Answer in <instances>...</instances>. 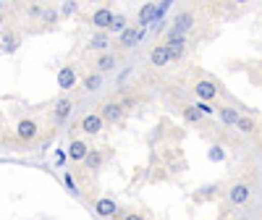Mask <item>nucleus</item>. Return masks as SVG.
Wrapping results in <instances>:
<instances>
[{
	"instance_id": "1",
	"label": "nucleus",
	"mask_w": 262,
	"mask_h": 220,
	"mask_svg": "<svg viewBox=\"0 0 262 220\" xmlns=\"http://www.w3.org/2000/svg\"><path fill=\"white\" fill-rule=\"evenodd\" d=\"M165 47H168V55H171V60H178V58L183 55V50H186V37H183V34H176V31L171 29V31H168Z\"/></svg>"
},
{
	"instance_id": "2",
	"label": "nucleus",
	"mask_w": 262,
	"mask_h": 220,
	"mask_svg": "<svg viewBox=\"0 0 262 220\" xmlns=\"http://www.w3.org/2000/svg\"><path fill=\"white\" fill-rule=\"evenodd\" d=\"M249 197H252V192H249V186L246 184H234L228 189V199L236 204V207H241V204H246L249 202Z\"/></svg>"
},
{
	"instance_id": "3",
	"label": "nucleus",
	"mask_w": 262,
	"mask_h": 220,
	"mask_svg": "<svg viewBox=\"0 0 262 220\" xmlns=\"http://www.w3.org/2000/svg\"><path fill=\"white\" fill-rule=\"evenodd\" d=\"M82 131L89 134V136H97V134L102 131V118H100V113H87V116L82 118Z\"/></svg>"
},
{
	"instance_id": "4",
	"label": "nucleus",
	"mask_w": 262,
	"mask_h": 220,
	"mask_svg": "<svg viewBox=\"0 0 262 220\" xmlns=\"http://www.w3.org/2000/svg\"><path fill=\"white\" fill-rule=\"evenodd\" d=\"M16 136H19L21 141H32V139L37 136V123H34L32 118H21V121L16 123Z\"/></svg>"
},
{
	"instance_id": "5",
	"label": "nucleus",
	"mask_w": 262,
	"mask_h": 220,
	"mask_svg": "<svg viewBox=\"0 0 262 220\" xmlns=\"http://www.w3.org/2000/svg\"><path fill=\"white\" fill-rule=\"evenodd\" d=\"M142 34H144V29H136V26H126L121 31V37H118V45L121 47H134L136 42L142 40Z\"/></svg>"
},
{
	"instance_id": "6",
	"label": "nucleus",
	"mask_w": 262,
	"mask_h": 220,
	"mask_svg": "<svg viewBox=\"0 0 262 220\" xmlns=\"http://www.w3.org/2000/svg\"><path fill=\"white\" fill-rule=\"evenodd\" d=\"M58 87L63 89V92H68V89L76 87V68L73 66H63V68L58 71Z\"/></svg>"
},
{
	"instance_id": "7",
	"label": "nucleus",
	"mask_w": 262,
	"mask_h": 220,
	"mask_svg": "<svg viewBox=\"0 0 262 220\" xmlns=\"http://www.w3.org/2000/svg\"><path fill=\"white\" fill-rule=\"evenodd\" d=\"M192 26H194V13L192 11H181L176 16V21H173V31L176 34H186Z\"/></svg>"
},
{
	"instance_id": "8",
	"label": "nucleus",
	"mask_w": 262,
	"mask_h": 220,
	"mask_svg": "<svg viewBox=\"0 0 262 220\" xmlns=\"http://www.w3.org/2000/svg\"><path fill=\"white\" fill-rule=\"evenodd\" d=\"M194 92H197L199 102H210V100L215 97V94H218V87H215L212 82H207V79H202V82H197Z\"/></svg>"
},
{
	"instance_id": "9",
	"label": "nucleus",
	"mask_w": 262,
	"mask_h": 220,
	"mask_svg": "<svg viewBox=\"0 0 262 220\" xmlns=\"http://www.w3.org/2000/svg\"><path fill=\"white\" fill-rule=\"evenodd\" d=\"M158 21V3H144L139 11V29H144L147 24Z\"/></svg>"
},
{
	"instance_id": "10",
	"label": "nucleus",
	"mask_w": 262,
	"mask_h": 220,
	"mask_svg": "<svg viewBox=\"0 0 262 220\" xmlns=\"http://www.w3.org/2000/svg\"><path fill=\"white\" fill-rule=\"evenodd\" d=\"M121 116H123V105H121V102H107V105H102V113H100L102 123H105V121L116 123V121H121Z\"/></svg>"
},
{
	"instance_id": "11",
	"label": "nucleus",
	"mask_w": 262,
	"mask_h": 220,
	"mask_svg": "<svg viewBox=\"0 0 262 220\" xmlns=\"http://www.w3.org/2000/svg\"><path fill=\"white\" fill-rule=\"evenodd\" d=\"M87 152H89V147L84 144V141H82V139H73L71 144H68V152H66V155L71 157L73 163H82L84 157H87Z\"/></svg>"
},
{
	"instance_id": "12",
	"label": "nucleus",
	"mask_w": 262,
	"mask_h": 220,
	"mask_svg": "<svg viewBox=\"0 0 262 220\" xmlns=\"http://www.w3.org/2000/svg\"><path fill=\"white\" fill-rule=\"evenodd\" d=\"M149 60H152V66H168V63H171L168 47H165V45H155V47L149 50Z\"/></svg>"
},
{
	"instance_id": "13",
	"label": "nucleus",
	"mask_w": 262,
	"mask_h": 220,
	"mask_svg": "<svg viewBox=\"0 0 262 220\" xmlns=\"http://www.w3.org/2000/svg\"><path fill=\"white\" fill-rule=\"evenodd\" d=\"M71 110H73V102H71L68 97H60V100L55 102V110H53V116H55V121H58V123H63V121L71 116Z\"/></svg>"
},
{
	"instance_id": "14",
	"label": "nucleus",
	"mask_w": 262,
	"mask_h": 220,
	"mask_svg": "<svg viewBox=\"0 0 262 220\" xmlns=\"http://www.w3.org/2000/svg\"><path fill=\"white\" fill-rule=\"evenodd\" d=\"M95 212H97L100 217H113V215L118 212V207H116L113 199L102 197V199H97V204H95Z\"/></svg>"
},
{
	"instance_id": "15",
	"label": "nucleus",
	"mask_w": 262,
	"mask_h": 220,
	"mask_svg": "<svg viewBox=\"0 0 262 220\" xmlns=\"http://www.w3.org/2000/svg\"><path fill=\"white\" fill-rule=\"evenodd\" d=\"M16 50H19V34H13V31H6L3 40H0V53L13 55Z\"/></svg>"
},
{
	"instance_id": "16",
	"label": "nucleus",
	"mask_w": 262,
	"mask_h": 220,
	"mask_svg": "<svg viewBox=\"0 0 262 220\" xmlns=\"http://www.w3.org/2000/svg\"><path fill=\"white\" fill-rule=\"evenodd\" d=\"M110 21H113V11L110 8H100V11H95V16H92V24H95L97 29H107Z\"/></svg>"
},
{
	"instance_id": "17",
	"label": "nucleus",
	"mask_w": 262,
	"mask_h": 220,
	"mask_svg": "<svg viewBox=\"0 0 262 220\" xmlns=\"http://www.w3.org/2000/svg\"><path fill=\"white\" fill-rule=\"evenodd\" d=\"M89 170H100L102 168V163H105V155L100 152V150H89L87 152V157H84V160H82Z\"/></svg>"
},
{
	"instance_id": "18",
	"label": "nucleus",
	"mask_w": 262,
	"mask_h": 220,
	"mask_svg": "<svg viewBox=\"0 0 262 220\" xmlns=\"http://www.w3.org/2000/svg\"><path fill=\"white\" fill-rule=\"evenodd\" d=\"M218 116H220V121H223L226 126H236L239 110H236V107H218Z\"/></svg>"
},
{
	"instance_id": "19",
	"label": "nucleus",
	"mask_w": 262,
	"mask_h": 220,
	"mask_svg": "<svg viewBox=\"0 0 262 220\" xmlns=\"http://www.w3.org/2000/svg\"><path fill=\"white\" fill-rule=\"evenodd\" d=\"M107 34L105 31H97V34H92V40H89V50H107Z\"/></svg>"
},
{
	"instance_id": "20",
	"label": "nucleus",
	"mask_w": 262,
	"mask_h": 220,
	"mask_svg": "<svg viewBox=\"0 0 262 220\" xmlns=\"http://www.w3.org/2000/svg\"><path fill=\"white\" fill-rule=\"evenodd\" d=\"M102 87V76L100 74H89L87 79H84V89L87 92H97Z\"/></svg>"
},
{
	"instance_id": "21",
	"label": "nucleus",
	"mask_w": 262,
	"mask_h": 220,
	"mask_svg": "<svg viewBox=\"0 0 262 220\" xmlns=\"http://www.w3.org/2000/svg\"><path fill=\"white\" fill-rule=\"evenodd\" d=\"M110 68H116V55L105 53V55L97 60V71H110Z\"/></svg>"
},
{
	"instance_id": "22",
	"label": "nucleus",
	"mask_w": 262,
	"mask_h": 220,
	"mask_svg": "<svg viewBox=\"0 0 262 220\" xmlns=\"http://www.w3.org/2000/svg\"><path fill=\"white\" fill-rule=\"evenodd\" d=\"M107 29H110V31H118V34H121V31L126 29V16H123V13H116V16H113V21H110V26H107Z\"/></svg>"
},
{
	"instance_id": "23",
	"label": "nucleus",
	"mask_w": 262,
	"mask_h": 220,
	"mask_svg": "<svg viewBox=\"0 0 262 220\" xmlns=\"http://www.w3.org/2000/svg\"><path fill=\"white\" fill-rule=\"evenodd\" d=\"M183 118H186L189 123H197L199 118H202V113L197 110V105H186V107H183Z\"/></svg>"
},
{
	"instance_id": "24",
	"label": "nucleus",
	"mask_w": 262,
	"mask_h": 220,
	"mask_svg": "<svg viewBox=\"0 0 262 220\" xmlns=\"http://www.w3.org/2000/svg\"><path fill=\"white\" fill-rule=\"evenodd\" d=\"M236 126H239V129H241L244 134H254V129H257V126H254V121H252V118H241V116H239Z\"/></svg>"
},
{
	"instance_id": "25",
	"label": "nucleus",
	"mask_w": 262,
	"mask_h": 220,
	"mask_svg": "<svg viewBox=\"0 0 262 220\" xmlns=\"http://www.w3.org/2000/svg\"><path fill=\"white\" fill-rule=\"evenodd\" d=\"M207 157H210L212 163H220L223 157H226V150H223L220 144H212V147H210V152H207Z\"/></svg>"
},
{
	"instance_id": "26",
	"label": "nucleus",
	"mask_w": 262,
	"mask_h": 220,
	"mask_svg": "<svg viewBox=\"0 0 262 220\" xmlns=\"http://www.w3.org/2000/svg\"><path fill=\"white\" fill-rule=\"evenodd\" d=\"M63 181H66V186L71 189V194H79V189H76V181H73V176H71V173H66V176H63Z\"/></svg>"
},
{
	"instance_id": "27",
	"label": "nucleus",
	"mask_w": 262,
	"mask_h": 220,
	"mask_svg": "<svg viewBox=\"0 0 262 220\" xmlns=\"http://www.w3.org/2000/svg\"><path fill=\"white\" fill-rule=\"evenodd\" d=\"M197 110H199L202 116H210V113H215V107H212L210 102H199V105H197Z\"/></svg>"
},
{
	"instance_id": "28",
	"label": "nucleus",
	"mask_w": 262,
	"mask_h": 220,
	"mask_svg": "<svg viewBox=\"0 0 262 220\" xmlns=\"http://www.w3.org/2000/svg\"><path fill=\"white\" fill-rule=\"evenodd\" d=\"M42 16H45V21H48V24H53L58 19V11H42Z\"/></svg>"
},
{
	"instance_id": "29",
	"label": "nucleus",
	"mask_w": 262,
	"mask_h": 220,
	"mask_svg": "<svg viewBox=\"0 0 262 220\" xmlns=\"http://www.w3.org/2000/svg\"><path fill=\"white\" fill-rule=\"evenodd\" d=\"M73 11H76V6H73V3H66L63 8H60V13H63V16H71Z\"/></svg>"
},
{
	"instance_id": "30",
	"label": "nucleus",
	"mask_w": 262,
	"mask_h": 220,
	"mask_svg": "<svg viewBox=\"0 0 262 220\" xmlns=\"http://www.w3.org/2000/svg\"><path fill=\"white\" fill-rule=\"evenodd\" d=\"M29 16H42V8H40V6H32V8H29Z\"/></svg>"
},
{
	"instance_id": "31",
	"label": "nucleus",
	"mask_w": 262,
	"mask_h": 220,
	"mask_svg": "<svg viewBox=\"0 0 262 220\" xmlns=\"http://www.w3.org/2000/svg\"><path fill=\"white\" fill-rule=\"evenodd\" d=\"M123 220H144L139 212H131V215H126V217H123Z\"/></svg>"
},
{
	"instance_id": "32",
	"label": "nucleus",
	"mask_w": 262,
	"mask_h": 220,
	"mask_svg": "<svg viewBox=\"0 0 262 220\" xmlns=\"http://www.w3.org/2000/svg\"><path fill=\"white\" fill-rule=\"evenodd\" d=\"M0 24H3V13H0Z\"/></svg>"
},
{
	"instance_id": "33",
	"label": "nucleus",
	"mask_w": 262,
	"mask_h": 220,
	"mask_svg": "<svg viewBox=\"0 0 262 220\" xmlns=\"http://www.w3.org/2000/svg\"><path fill=\"white\" fill-rule=\"evenodd\" d=\"M0 8H3V3H0Z\"/></svg>"
},
{
	"instance_id": "34",
	"label": "nucleus",
	"mask_w": 262,
	"mask_h": 220,
	"mask_svg": "<svg viewBox=\"0 0 262 220\" xmlns=\"http://www.w3.org/2000/svg\"><path fill=\"white\" fill-rule=\"evenodd\" d=\"M0 131H3V129H0Z\"/></svg>"
}]
</instances>
